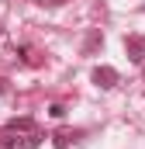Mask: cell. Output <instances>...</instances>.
Segmentation results:
<instances>
[{"instance_id": "cell-5", "label": "cell", "mask_w": 145, "mask_h": 149, "mask_svg": "<svg viewBox=\"0 0 145 149\" xmlns=\"http://www.w3.org/2000/svg\"><path fill=\"white\" fill-rule=\"evenodd\" d=\"M100 42H104V38H100V31H93V35L86 38V45H83V52H93V49H97Z\"/></svg>"}, {"instance_id": "cell-8", "label": "cell", "mask_w": 145, "mask_h": 149, "mask_svg": "<svg viewBox=\"0 0 145 149\" xmlns=\"http://www.w3.org/2000/svg\"><path fill=\"white\" fill-rule=\"evenodd\" d=\"M142 80H145V70H142Z\"/></svg>"}, {"instance_id": "cell-4", "label": "cell", "mask_w": 145, "mask_h": 149, "mask_svg": "<svg viewBox=\"0 0 145 149\" xmlns=\"http://www.w3.org/2000/svg\"><path fill=\"white\" fill-rule=\"evenodd\" d=\"M7 132H35V121L31 118H10L7 121Z\"/></svg>"}, {"instance_id": "cell-7", "label": "cell", "mask_w": 145, "mask_h": 149, "mask_svg": "<svg viewBox=\"0 0 145 149\" xmlns=\"http://www.w3.org/2000/svg\"><path fill=\"white\" fill-rule=\"evenodd\" d=\"M0 94H7V80L3 76H0Z\"/></svg>"}, {"instance_id": "cell-6", "label": "cell", "mask_w": 145, "mask_h": 149, "mask_svg": "<svg viewBox=\"0 0 145 149\" xmlns=\"http://www.w3.org/2000/svg\"><path fill=\"white\" fill-rule=\"evenodd\" d=\"M48 114H52V118H62V114H66V108H62V104H52V111H48Z\"/></svg>"}, {"instance_id": "cell-2", "label": "cell", "mask_w": 145, "mask_h": 149, "mask_svg": "<svg viewBox=\"0 0 145 149\" xmlns=\"http://www.w3.org/2000/svg\"><path fill=\"white\" fill-rule=\"evenodd\" d=\"M41 132H31V135H10V139H3V149H35L41 146Z\"/></svg>"}, {"instance_id": "cell-10", "label": "cell", "mask_w": 145, "mask_h": 149, "mask_svg": "<svg viewBox=\"0 0 145 149\" xmlns=\"http://www.w3.org/2000/svg\"><path fill=\"white\" fill-rule=\"evenodd\" d=\"M142 10H145V7H142Z\"/></svg>"}, {"instance_id": "cell-9", "label": "cell", "mask_w": 145, "mask_h": 149, "mask_svg": "<svg viewBox=\"0 0 145 149\" xmlns=\"http://www.w3.org/2000/svg\"><path fill=\"white\" fill-rule=\"evenodd\" d=\"M0 28H3V21H0Z\"/></svg>"}, {"instance_id": "cell-1", "label": "cell", "mask_w": 145, "mask_h": 149, "mask_svg": "<svg viewBox=\"0 0 145 149\" xmlns=\"http://www.w3.org/2000/svg\"><path fill=\"white\" fill-rule=\"evenodd\" d=\"M90 80H93L100 90H110V87H117V80H121V76H117L114 66H97V70L90 73Z\"/></svg>"}, {"instance_id": "cell-3", "label": "cell", "mask_w": 145, "mask_h": 149, "mask_svg": "<svg viewBox=\"0 0 145 149\" xmlns=\"http://www.w3.org/2000/svg\"><path fill=\"white\" fill-rule=\"evenodd\" d=\"M124 52H128V59H131V63H142V59H145V38L128 35V38H124Z\"/></svg>"}]
</instances>
